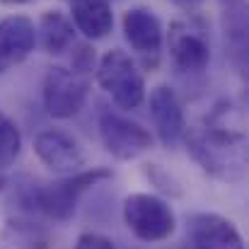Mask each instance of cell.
I'll return each mask as SVG.
<instances>
[{"label":"cell","instance_id":"9","mask_svg":"<svg viewBox=\"0 0 249 249\" xmlns=\"http://www.w3.org/2000/svg\"><path fill=\"white\" fill-rule=\"evenodd\" d=\"M150 119L158 133V141L174 150L186 136V119L177 92L169 85H158L150 92Z\"/></svg>","mask_w":249,"mask_h":249},{"label":"cell","instance_id":"8","mask_svg":"<svg viewBox=\"0 0 249 249\" xmlns=\"http://www.w3.org/2000/svg\"><path fill=\"white\" fill-rule=\"evenodd\" d=\"M169 58L179 73H203L211 63V44L201 27L174 19L167 32Z\"/></svg>","mask_w":249,"mask_h":249},{"label":"cell","instance_id":"7","mask_svg":"<svg viewBox=\"0 0 249 249\" xmlns=\"http://www.w3.org/2000/svg\"><path fill=\"white\" fill-rule=\"evenodd\" d=\"M89 85L85 75L63 66H51L44 75V109L53 119H71L83 109Z\"/></svg>","mask_w":249,"mask_h":249},{"label":"cell","instance_id":"11","mask_svg":"<svg viewBox=\"0 0 249 249\" xmlns=\"http://www.w3.org/2000/svg\"><path fill=\"white\" fill-rule=\"evenodd\" d=\"M36 46V27L24 15L0 19V73L24 63Z\"/></svg>","mask_w":249,"mask_h":249},{"label":"cell","instance_id":"2","mask_svg":"<svg viewBox=\"0 0 249 249\" xmlns=\"http://www.w3.org/2000/svg\"><path fill=\"white\" fill-rule=\"evenodd\" d=\"M111 177H114V172L109 167H92L85 172L80 169L73 174H63L58 181H51L46 186L34 189L32 198H34V206L41 213H46L49 218L68 220L75 213L78 201L85 191H89L92 186H97L99 181H107Z\"/></svg>","mask_w":249,"mask_h":249},{"label":"cell","instance_id":"15","mask_svg":"<svg viewBox=\"0 0 249 249\" xmlns=\"http://www.w3.org/2000/svg\"><path fill=\"white\" fill-rule=\"evenodd\" d=\"M19 150H22L19 128L5 111H0V169L12 165L19 158Z\"/></svg>","mask_w":249,"mask_h":249},{"label":"cell","instance_id":"13","mask_svg":"<svg viewBox=\"0 0 249 249\" xmlns=\"http://www.w3.org/2000/svg\"><path fill=\"white\" fill-rule=\"evenodd\" d=\"M71 22L85 39L97 41L109 36L114 12L109 0H71Z\"/></svg>","mask_w":249,"mask_h":249},{"label":"cell","instance_id":"19","mask_svg":"<svg viewBox=\"0 0 249 249\" xmlns=\"http://www.w3.org/2000/svg\"><path fill=\"white\" fill-rule=\"evenodd\" d=\"M2 5H10V7H15V5H32V2H36V0H0Z\"/></svg>","mask_w":249,"mask_h":249},{"label":"cell","instance_id":"17","mask_svg":"<svg viewBox=\"0 0 249 249\" xmlns=\"http://www.w3.org/2000/svg\"><path fill=\"white\" fill-rule=\"evenodd\" d=\"M75 249H116V247L111 245V240H107L99 232H85V235H80Z\"/></svg>","mask_w":249,"mask_h":249},{"label":"cell","instance_id":"20","mask_svg":"<svg viewBox=\"0 0 249 249\" xmlns=\"http://www.w3.org/2000/svg\"><path fill=\"white\" fill-rule=\"evenodd\" d=\"M2 186H5V174H2V169H0V191H2Z\"/></svg>","mask_w":249,"mask_h":249},{"label":"cell","instance_id":"4","mask_svg":"<svg viewBox=\"0 0 249 249\" xmlns=\"http://www.w3.org/2000/svg\"><path fill=\"white\" fill-rule=\"evenodd\" d=\"M124 223L143 242H162L174 232V213L169 203L153 194H131L124 201Z\"/></svg>","mask_w":249,"mask_h":249},{"label":"cell","instance_id":"18","mask_svg":"<svg viewBox=\"0 0 249 249\" xmlns=\"http://www.w3.org/2000/svg\"><path fill=\"white\" fill-rule=\"evenodd\" d=\"M179 10H184V12H194V10H198L201 7V2L203 0H172Z\"/></svg>","mask_w":249,"mask_h":249},{"label":"cell","instance_id":"14","mask_svg":"<svg viewBox=\"0 0 249 249\" xmlns=\"http://www.w3.org/2000/svg\"><path fill=\"white\" fill-rule=\"evenodd\" d=\"M36 34H39L44 51L51 56L66 53L75 44V27H73L71 17L61 10H46L39 19Z\"/></svg>","mask_w":249,"mask_h":249},{"label":"cell","instance_id":"6","mask_svg":"<svg viewBox=\"0 0 249 249\" xmlns=\"http://www.w3.org/2000/svg\"><path fill=\"white\" fill-rule=\"evenodd\" d=\"M99 138L107 153L116 160H136L138 155L148 153L155 143L148 128L116 111L99 114Z\"/></svg>","mask_w":249,"mask_h":249},{"label":"cell","instance_id":"1","mask_svg":"<svg viewBox=\"0 0 249 249\" xmlns=\"http://www.w3.org/2000/svg\"><path fill=\"white\" fill-rule=\"evenodd\" d=\"M184 143L191 158L201 165L203 172L220 181H240L247 172V138L242 131L208 121L206 126L189 131Z\"/></svg>","mask_w":249,"mask_h":249},{"label":"cell","instance_id":"3","mask_svg":"<svg viewBox=\"0 0 249 249\" xmlns=\"http://www.w3.org/2000/svg\"><path fill=\"white\" fill-rule=\"evenodd\" d=\"M97 83L119 109H136L145 99V78L136 61L121 49H111L99 58Z\"/></svg>","mask_w":249,"mask_h":249},{"label":"cell","instance_id":"16","mask_svg":"<svg viewBox=\"0 0 249 249\" xmlns=\"http://www.w3.org/2000/svg\"><path fill=\"white\" fill-rule=\"evenodd\" d=\"M73 71L80 73V75H87L89 71H94V49L89 44H73Z\"/></svg>","mask_w":249,"mask_h":249},{"label":"cell","instance_id":"10","mask_svg":"<svg viewBox=\"0 0 249 249\" xmlns=\"http://www.w3.org/2000/svg\"><path fill=\"white\" fill-rule=\"evenodd\" d=\"M34 153L41 160V165L56 174H73L85 167V153L80 143L71 133L58 128L41 131L34 138Z\"/></svg>","mask_w":249,"mask_h":249},{"label":"cell","instance_id":"12","mask_svg":"<svg viewBox=\"0 0 249 249\" xmlns=\"http://www.w3.org/2000/svg\"><path fill=\"white\" fill-rule=\"evenodd\" d=\"M189 240L194 249H245L232 220L218 213H196L189 220Z\"/></svg>","mask_w":249,"mask_h":249},{"label":"cell","instance_id":"5","mask_svg":"<svg viewBox=\"0 0 249 249\" xmlns=\"http://www.w3.org/2000/svg\"><path fill=\"white\" fill-rule=\"evenodd\" d=\"M121 24H124V36L141 58L143 68L155 71L160 66L165 46V29L160 17L150 7H131L124 12Z\"/></svg>","mask_w":249,"mask_h":249}]
</instances>
